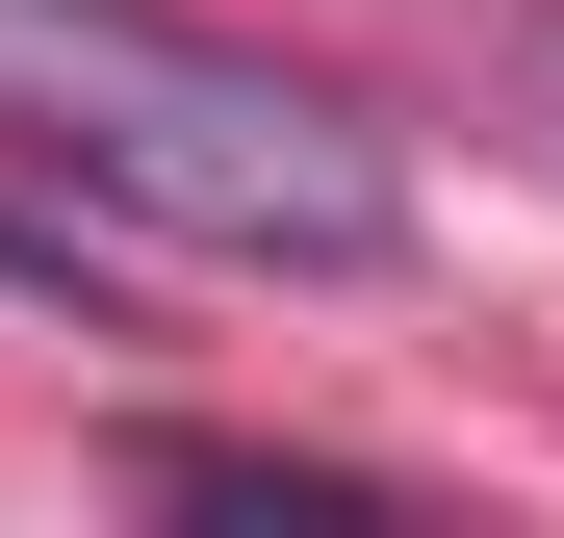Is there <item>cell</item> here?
Instances as JSON below:
<instances>
[{
    "instance_id": "cell-1",
    "label": "cell",
    "mask_w": 564,
    "mask_h": 538,
    "mask_svg": "<svg viewBox=\"0 0 564 538\" xmlns=\"http://www.w3.org/2000/svg\"><path fill=\"white\" fill-rule=\"evenodd\" d=\"M0 154H52L77 206H129L180 256H257V283H386L411 179L334 77H282L180 0H0Z\"/></svg>"
},
{
    "instance_id": "cell-2",
    "label": "cell",
    "mask_w": 564,
    "mask_h": 538,
    "mask_svg": "<svg viewBox=\"0 0 564 538\" xmlns=\"http://www.w3.org/2000/svg\"><path fill=\"white\" fill-rule=\"evenodd\" d=\"M129 487H231V513H386L359 462H282V436H129Z\"/></svg>"
},
{
    "instance_id": "cell-3",
    "label": "cell",
    "mask_w": 564,
    "mask_h": 538,
    "mask_svg": "<svg viewBox=\"0 0 564 538\" xmlns=\"http://www.w3.org/2000/svg\"><path fill=\"white\" fill-rule=\"evenodd\" d=\"M488 77H513V103L564 129V0H488Z\"/></svg>"
}]
</instances>
